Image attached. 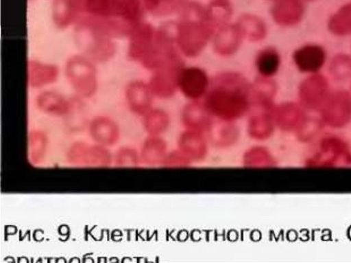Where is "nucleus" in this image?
I'll return each mask as SVG.
<instances>
[{
	"mask_svg": "<svg viewBox=\"0 0 351 263\" xmlns=\"http://www.w3.org/2000/svg\"><path fill=\"white\" fill-rule=\"evenodd\" d=\"M250 93L251 87L242 75L221 73L213 79L203 104L213 117L233 122L250 111Z\"/></svg>",
	"mask_w": 351,
	"mask_h": 263,
	"instance_id": "obj_1",
	"label": "nucleus"
},
{
	"mask_svg": "<svg viewBox=\"0 0 351 263\" xmlns=\"http://www.w3.org/2000/svg\"><path fill=\"white\" fill-rule=\"evenodd\" d=\"M86 17L79 21L108 36L128 38L142 21L138 0H85Z\"/></svg>",
	"mask_w": 351,
	"mask_h": 263,
	"instance_id": "obj_2",
	"label": "nucleus"
},
{
	"mask_svg": "<svg viewBox=\"0 0 351 263\" xmlns=\"http://www.w3.org/2000/svg\"><path fill=\"white\" fill-rule=\"evenodd\" d=\"M74 34L80 53L96 64L110 60L116 54L114 39L90 25L77 23Z\"/></svg>",
	"mask_w": 351,
	"mask_h": 263,
	"instance_id": "obj_3",
	"label": "nucleus"
},
{
	"mask_svg": "<svg viewBox=\"0 0 351 263\" xmlns=\"http://www.w3.org/2000/svg\"><path fill=\"white\" fill-rule=\"evenodd\" d=\"M96 63L82 53L71 56L66 61L64 73L76 96L92 98L98 89Z\"/></svg>",
	"mask_w": 351,
	"mask_h": 263,
	"instance_id": "obj_4",
	"label": "nucleus"
},
{
	"mask_svg": "<svg viewBox=\"0 0 351 263\" xmlns=\"http://www.w3.org/2000/svg\"><path fill=\"white\" fill-rule=\"evenodd\" d=\"M215 29L208 21H183L177 26L176 43L185 56H196L206 45Z\"/></svg>",
	"mask_w": 351,
	"mask_h": 263,
	"instance_id": "obj_5",
	"label": "nucleus"
},
{
	"mask_svg": "<svg viewBox=\"0 0 351 263\" xmlns=\"http://www.w3.org/2000/svg\"><path fill=\"white\" fill-rule=\"evenodd\" d=\"M66 158L71 164L86 167H106L112 161V155L106 146L84 141H76L71 145Z\"/></svg>",
	"mask_w": 351,
	"mask_h": 263,
	"instance_id": "obj_6",
	"label": "nucleus"
},
{
	"mask_svg": "<svg viewBox=\"0 0 351 263\" xmlns=\"http://www.w3.org/2000/svg\"><path fill=\"white\" fill-rule=\"evenodd\" d=\"M183 62L176 58L154 71L148 83L154 95L160 98L171 97L178 87V77Z\"/></svg>",
	"mask_w": 351,
	"mask_h": 263,
	"instance_id": "obj_7",
	"label": "nucleus"
},
{
	"mask_svg": "<svg viewBox=\"0 0 351 263\" xmlns=\"http://www.w3.org/2000/svg\"><path fill=\"white\" fill-rule=\"evenodd\" d=\"M155 32L151 25L143 22L132 30L127 38V55L132 61L141 64L152 48Z\"/></svg>",
	"mask_w": 351,
	"mask_h": 263,
	"instance_id": "obj_8",
	"label": "nucleus"
},
{
	"mask_svg": "<svg viewBox=\"0 0 351 263\" xmlns=\"http://www.w3.org/2000/svg\"><path fill=\"white\" fill-rule=\"evenodd\" d=\"M125 98L130 110L134 114L143 116L152 108L153 93L148 83L134 80L125 88Z\"/></svg>",
	"mask_w": 351,
	"mask_h": 263,
	"instance_id": "obj_9",
	"label": "nucleus"
},
{
	"mask_svg": "<svg viewBox=\"0 0 351 263\" xmlns=\"http://www.w3.org/2000/svg\"><path fill=\"white\" fill-rule=\"evenodd\" d=\"M208 78L206 73L196 67L182 68L178 77V87L188 98L197 100L207 91Z\"/></svg>",
	"mask_w": 351,
	"mask_h": 263,
	"instance_id": "obj_10",
	"label": "nucleus"
},
{
	"mask_svg": "<svg viewBox=\"0 0 351 263\" xmlns=\"http://www.w3.org/2000/svg\"><path fill=\"white\" fill-rule=\"evenodd\" d=\"M89 134L98 144L108 146L115 144L120 137V129L117 123L106 115H97L88 124Z\"/></svg>",
	"mask_w": 351,
	"mask_h": 263,
	"instance_id": "obj_11",
	"label": "nucleus"
},
{
	"mask_svg": "<svg viewBox=\"0 0 351 263\" xmlns=\"http://www.w3.org/2000/svg\"><path fill=\"white\" fill-rule=\"evenodd\" d=\"M208 144L204 133L186 129L179 136L178 148L193 163L202 161L206 158Z\"/></svg>",
	"mask_w": 351,
	"mask_h": 263,
	"instance_id": "obj_12",
	"label": "nucleus"
},
{
	"mask_svg": "<svg viewBox=\"0 0 351 263\" xmlns=\"http://www.w3.org/2000/svg\"><path fill=\"white\" fill-rule=\"evenodd\" d=\"M206 133L208 143L220 149L230 148L237 144L240 134L233 122L219 119H213Z\"/></svg>",
	"mask_w": 351,
	"mask_h": 263,
	"instance_id": "obj_13",
	"label": "nucleus"
},
{
	"mask_svg": "<svg viewBox=\"0 0 351 263\" xmlns=\"http://www.w3.org/2000/svg\"><path fill=\"white\" fill-rule=\"evenodd\" d=\"M27 71L28 86L33 89H40L53 84L60 73L56 65L35 59L27 61Z\"/></svg>",
	"mask_w": 351,
	"mask_h": 263,
	"instance_id": "obj_14",
	"label": "nucleus"
},
{
	"mask_svg": "<svg viewBox=\"0 0 351 263\" xmlns=\"http://www.w3.org/2000/svg\"><path fill=\"white\" fill-rule=\"evenodd\" d=\"M72 98L53 90H43L35 98V104L41 112L53 116L64 117L69 112Z\"/></svg>",
	"mask_w": 351,
	"mask_h": 263,
	"instance_id": "obj_15",
	"label": "nucleus"
},
{
	"mask_svg": "<svg viewBox=\"0 0 351 263\" xmlns=\"http://www.w3.org/2000/svg\"><path fill=\"white\" fill-rule=\"evenodd\" d=\"M271 110V108L253 106L247 123V133L251 138L263 141L270 137L273 132Z\"/></svg>",
	"mask_w": 351,
	"mask_h": 263,
	"instance_id": "obj_16",
	"label": "nucleus"
},
{
	"mask_svg": "<svg viewBox=\"0 0 351 263\" xmlns=\"http://www.w3.org/2000/svg\"><path fill=\"white\" fill-rule=\"evenodd\" d=\"M324 49L317 45H307L297 49L293 54L294 62L303 72H316L325 60Z\"/></svg>",
	"mask_w": 351,
	"mask_h": 263,
	"instance_id": "obj_17",
	"label": "nucleus"
},
{
	"mask_svg": "<svg viewBox=\"0 0 351 263\" xmlns=\"http://www.w3.org/2000/svg\"><path fill=\"white\" fill-rule=\"evenodd\" d=\"M182 120L186 129L205 133L213 121V116L204 104L193 102L187 104L184 108Z\"/></svg>",
	"mask_w": 351,
	"mask_h": 263,
	"instance_id": "obj_18",
	"label": "nucleus"
},
{
	"mask_svg": "<svg viewBox=\"0 0 351 263\" xmlns=\"http://www.w3.org/2000/svg\"><path fill=\"white\" fill-rule=\"evenodd\" d=\"M243 34L238 26L221 27L214 39L215 51L221 56H230L239 48Z\"/></svg>",
	"mask_w": 351,
	"mask_h": 263,
	"instance_id": "obj_19",
	"label": "nucleus"
},
{
	"mask_svg": "<svg viewBox=\"0 0 351 263\" xmlns=\"http://www.w3.org/2000/svg\"><path fill=\"white\" fill-rule=\"evenodd\" d=\"M167 153L166 141L160 136L149 135L142 145L141 161L147 165H162Z\"/></svg>",
	"mask_w": 351,
	"mask_h": 263,
	"instance_id": "obj_20",
	"label": "nucleus"
},
{
	"mask_svg": "<svg viewBox=\"0 0 351 263\" xmlns=\"http://www.w3.org/2000/svg\"><path fill=\"white\" fill-rule=\"evenodd\" d=\"M274 87L271 80L257 78L251 87V106L271 108V100Z\"/></svg>",
	"mask_w": 351,
	"mask_h": 263,
	"instance_id": "obj_21",
	"label": "nucleus"
},
{
	"mask_svg": "<svg viewBox=\"0 0 351 263\" xmlns=\"http://www.w3.org/2000/svg\"><path fill=\"white\" fill-rule=\"evenodd\" d=\"M169 124V115L162 109L151 108L143 115V125L149 135L159 136L167 129Z\"/></svg>",
	"mask_w": 351,
	"mask_h": 263,
	"instance_id": "obj_22",
	"label": "nucleus"
},
{
	"mask_svg": "<svg viewBox=\"0 0 351 263\" xmlns=\"http://www.w3.org/2000/svg\"><path fill=\"white\" fill-rule=\"evenodd\" d=\"M242 161L243 165L247 168H267L275 164L271 152L262 146L249 148L243 153Z\"/></svg>",
	"mask_w": 351,
	"mask_h": 263,
	"instance_id": "obj_23",
	"label": "nucleus"
},
{
	"mask_svg": "<svg viewBox=\"0 0 351 263\" xmlns=\"http://www.w3.org/2000/svg\"><path fill=\"white\" fill-rule=\"evenodd\" d=\"M280 58L277 51L268 47L261 51L256 60L259 73L265 78L274 76L278 70Z\"/></svg>",
	"mask_w": 351,
	"mask_h": 263,
	"instance_id": "obj_24",
	"label": "nucleus"
},
{
	"mask_svg": "<svg viewBox=\"0 0 351 263\" xmlns=\"http://www.w3.org/2000/svg\"><path fill=\"white\" fill-rule=\"evenodd\" d=\"M48 144L45 133L39 129H34L28 135V154L34 163H40L44 158Z\"/></svg>",
	"mask_w": 351,
	"mask_h": 263,
	"instance_id": "obj_25",
	"label": "nucleus"
},
{
	"mask_svg": "<svg viewBox=\"0 0 351 263\" xmlns=\"http://www.w3.org/2000/svg\"><path fill=\"white\" fill-rule=\"evenodd\" d=\"M83 99L76 96L72 98L71 108L64 117L67 127L71 130H78L83 128L86 124V115Z\"/></svg>",
	"mask_w": 351,
	"mask_h": 263,
	"instance_id": "obj_26",
	"label": "nucleus"
},
{
	"mask_svg": "<svg viewBox=\"0 0 351 263\" xmlns=\"http://www.w3.org/2000/svg\"><path fill=\"white\" fill-rule=\"evenodd\" d=\"M114 160L118 167L134 168L138 165L141 157L134 148L123 146L116 152Z\"/></svg>",
	"mask_w": 351,
	"mask_h": 263,
	"instance_id": "obj_27",
	"label": "nucleus"
},
{
	"mask_svg": "<svg viewBox=\"0 0 351 263\" xmlns=\"http://www.w3.org/2000/svg\"><path fill=\"white\" fill-rule=\"evenodd\" d=\"M243 36L252 41H257L263 39L266 34V30L263 24L256 20H243L238 25Z\"/></svg>",
	"mask_w": 351,
	"mask_h": 263,
	"instance_id": "obj_28",
	"label": "nucleus"
},
{
	"mask_svg": "<svg viewBox=\"0 0 351 263\" xmlns=\"http://www.w3.org/2000/svg\"><path fill=\"white\" fill-rule=\"evenodd\" d=\"M191 163V161L178 148L168 152L162 165L165 168H186Z\"/></svg>",
	"mask_w": 351,
	"mask_h": 263,
	"instance_id": "obj_29",
	"label": "nucleus"
}]
</instances>
